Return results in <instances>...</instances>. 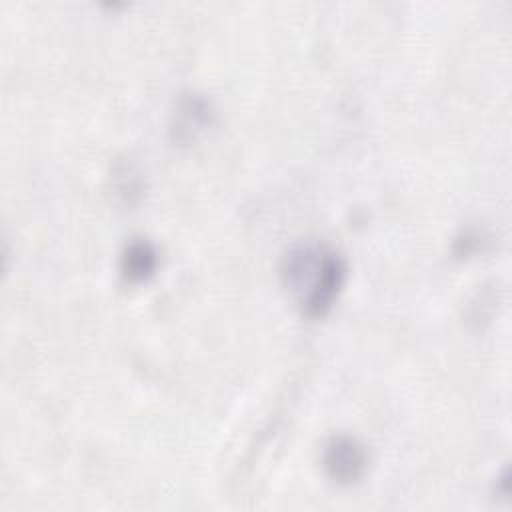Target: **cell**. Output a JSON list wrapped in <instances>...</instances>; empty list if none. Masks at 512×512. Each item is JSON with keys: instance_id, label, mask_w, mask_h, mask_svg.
I'll list each match as a JSON object with an SVG mask.
<instances>
[{"instance_id": "obj_1", "label": "cell", "mask_w": 512, "mask_h": 512, "mask_svg": "<svg viewBox=\"0 0 512 512\" xmlns=\"http://www.w3.org/2000/svg\"><path fill=\"white\" fill-rule=\"evenodd\" d=\"M280 278L294 306L316 318L334 306L346 280V264L326 242L302 240L282 256Z\"/></svg>"}, {"instance_id": "obj_2", "label": "cell", "mask_w": 512, "mask_h": 512, "mask_svg": "<svg viewBox=\"0 0 512 512\" xmlns=\"http://www.w3.org/2000/svg\"><path fill=\"white\" fill-rule=\"evenodd\" d=\"M322 462L332 480L338 484H354L366 474L368 450L358 438L336 434L326 442Z\"/></svg>"}, {"instance_id": "obj_3", "label": "cell", "mask_w": 512, "mask_h": 512, "mask_svg": "<svg viewBox=\"0 0 512 512\" xmlns=\"http://www.w3.org/2000/svg\"><path fill=\"white\" fill-rule=\"evenodd\" d=\"M214 118V110L210 100H206L200 94H186L178 100L172 132L178 142H194L210 124Z\"/></svg>"}, {"instance_id": "obj_4", "label": "cell", "mask_w": 512, "mask_h": 512, "mask_svg": "<svg viewBox=\"0 0 512 512\" xmlns=\"http://www.w3.org/2000/svg\"><path fill=\"white\" fill-rule=\"evenodd\" d=\"M156 266H158V254L148 240L136 238L124 246L120 256V272L126 282L130 284L146 282L148 278L154 276Z\"/></svg>"}]
</instances>
